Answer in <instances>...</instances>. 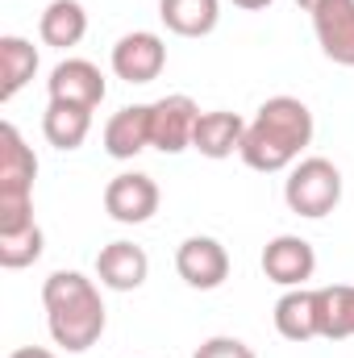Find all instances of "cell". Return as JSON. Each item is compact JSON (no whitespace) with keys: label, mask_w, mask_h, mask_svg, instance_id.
<instances>
[{"label":"cell","mask_w":354,"mask_h":358,"mask_svg":"<svg viewBox=\"0 0 354 358\" xmlns=\"http://www.w3.org/2000/svg\"><path fill=\"white\" fill-rule=\"evenodd\" d=\"M196 121H200V108L192 96H163L150 104V146L163 150V155H183L192 146V134H196Z\"/></svg>","instance_id":"5"},{"label":"cell","mask_w":354,"mask_h":358,"mask_svg":"<svg viewBox=\"0 0 354 358\" xmlns=\"http://www.w3.org/2000/svg\"><path fill=\"white\" fill-rule=\"evenodd\" d=\"M317 338H354V283L317 287Z\"/></svg>","instance_id":"16"},{"label":"cell","mask_w":354,"mask_h":358,"mask_svg":"<svg viewBox=\"0 0 354 358\" xmlns=\"http://www.w3.org/2000/svg\"><path fill=\"white\" fill-rule=\"evenodd\" d=\"M192 358H259L242 338H208Z\"/></svg>","instance_id":"22"},{"label":"cell","mask_w":354,"mask_h":358,"mask_svg":"<svg viewBox=\"0 0 354 358\" xmlns=\"http://www.w3.org/2000/svg\"><path fill=\"white\" fill-rule=\"evenodd\" d=\"M96 275H100V283L113 287V292H138V287L146 283V275H150V259H146V250L134 246V242H108V246L96 255Z\"/></svg>","instance_id":"12"},{"label":"cell","mask_w":354,"mask_h":358,"mask_svg":"<svg viewBox=\"0 0 354 358\" xmlns=\"http://www.w3.org/2000/svg\"><path fill=\"white\" fill-rule=\"evenodd\" d=\"M176 271L187 287L213 292V287H221V283L229 279V255H225V246H221L217 238L196 234V238H183V242H179Z\"/></svg>","instance_id":"8"},{"label":"cell","mask_w":354,"mask_h":358,"mask_svg":"<svg viewBox=\"0 0 354 358\" xmlns=\"http://www.w3.org/2000/svg\"><path fill=\"white\" fill-rule=\"evenodd\" d=\"M34 179L38 159L13 121L0 125V234L34 225Z\"/></svg>","instance_id":"3"},{"label":"cell","mask_w":354,"mask_h":358,"mask_svg":"<svg viewBox=\"0 0 354 358\" xmlns=\"http://www.w3.org/2000/svg\"><path fill=\"white\" fill-rule=\"evenodd\" d=\"M283 200H288V208L296 217L317 221V217H325V213L338 208V200H342V171L330 159H321V155L300 159L292 167L288 183H283Z\"/></svg>","instance_id":"4"},{"label":"cell","mask_w":354,"mask_h":358,"mask_svg":"<svg viewBox=\"0 0 354 358\" xmlns=\"http://www.w3.org/2000/svg\"><path fill=\"white\" fill-rule=\"evenodd\" d=\"M167 67V46L159 34L150 29H134L125 38H117L113 46V76L125 80V84H150L159 80Z\"/></svg>","instance_id":"6"},{"label":"cell","mask_w":354,"mask_h":358,"mask_svg":"<svg viewBox=\"0 0 354 358\" xmlns=\"http://www.w3.org/2000/svg\"><path fill=\"white\" fill-rule=\"evenodd\" d=\"M296 4H300L304 13H313V8H317V4H325V0H296Z\"/></svg>","instance_id":"25"},{"label":"cell","mask_w":354,"mask_h":358,"mask_svg":"<svg viewBox=\"0 0 354 358\" xmlns=\"http://www.w3.org/2000/svg\"><path fill=\"white\" fill-rule=\"evenodd\" d=\"M159 17L179 38H204L221 21V0H159Z\"/></svg>","instance_id":"19"},{"label":"cell","mask_w":354,"mask_h":358,"mask_svg":"<svg viewBox=\"0 0 354 358\" xmlns=\"http://www.w3.org/2000/svg\"><path fill=\"white\" fill-rule=\"evenodd\" d=\"M46 92H50V100L80 104V108H96L108 88H104V76H100L96 63H88V59H63V63L50 71Z\"/></svg>","instance_id":"11"},{"label":"cell","mask_w":354,"mask_h":358,"mask_svg":"<svg viewBox=\"0 0 354 358\" xmlns=\"http://www.w3.org/2000/svg\"><path fill=\"white\" fill-rule=\"evenodd\" d=\"M242 134H246V121L238 113L213 108V113H200L196 134H192V150H200L204 159H229L234 150H242Z\"/></svg>","instance_id":"14"},{"label":"cell","mask_w":354,"mask_h":358,"mask_svg":"<svg viewBox=\"0 0 354 358\" xmlns=\"http://www.w3.org/2000/svg\"><path fill=\"white\" fill-rule=\"evenodd\" d=\"M150 146V104H125L104 125V150L113 159H134Z\"/></svg>","instance_id":"13"},{"label":"cell","mask_w":354,"mask_h":358,"mask_svg":"<svg viewBox=\"0 0 354 358\" xmlns=\"http://www.w3.org/2000/svg\"><path fill=\"white\" fill-rule=\"evenodd\" d=\"M42 304H46V325L55 346L67 355H84L104 334V300L100 287L80 271H55L42 283Z\"/></svg>","instance_id":"2"},{"label":"cell","mask_w":354,"mask_h":358,"mask_svg":"<svg viewBox=\"0 0 354 358\" xmlns=\"http://www.w3.org/2000/svg\"><path fill=\"white\" fill-rule=\"evenodd\" d=\"M104 213L121 225H142L159 213V183L142 171H121L104 187Z\"/></svg>","instance_id":"7"},{"label":"cell","mask_w":354,"mask_h":358,"mask_svg":"<svg viewBox=\"0 0 354 358\" xmlns=\"http://www.w3.org/2000/svg\"><path fill=\"white\" fill-rule=\"evenodd\" d=\"M313 29L338 67H354V0H325L313 8Z\"/></svg>","instance_id":"10"},{"label":"cell","mask_w":354,"mask_h":358,"mask_svg":"<svg viewBox=\"0 0 354 358\" xmlns=\"http://www.w3.org/2000/svg\"><path fill=\"white\" fill-rule=\"evenodd\" d=\"M313 271H317V250L296 234H279L263 246V275L279 287H304Z\"/></svg>","instance_id":"9"},{"label":"cell","mask_w":354,"mask_h":358,"mask_svg":"<svg viewBox=\"0 0 354 358\" xmlns=\"http://www.w3.org/2000/svg\"><path fill=\"white\" fill-rule=\"evenodd\" d=\"M38 34H42V42L55 46V50L80 46L84 34H88V13H84V4H80V0H50V4L42 8Z\"/></svg>","instance_id":"15"},{"label":"cell","mask_w":354,"mask_h":358,"mask_svg":"<svg viewBox=\"0 0 354 358\" xmlns=\"http://www.w3.org/2000/svg\"><path fill=\"white\" fill-rule=\"evenodd\" d=\"M34 71H38L34 42H25L17 34H4L0 38V100H13L17 92L34 80Z\"/></svg>","instance_id":"20"},{"label":"cell","mask_w":354,"mask_h":358,"mask_svg":"<svg viewBox=\"0 0 354 358\" xmlns=\"http://www.w3.org/2000/svg\"><path fill=\"white\" fill-rule=\"evenodd\" d=\"M234 4H238V8H250V13H255V8H267L271 0H234Z\"/></svg>","instance_id":"24"},{"label":"cell","mask_w":354,"mask_h":358,"mask_svg":"<svg viewBox=\"0 0 354 358\" xmlns=\"http://www.w3.org/2000/svg\"><path fill=\"white\" fill-rule=\"evenodd\" d=\"M313 142V113L296 96H271L259 104L255 121L242 134V163L250 171H283Z\"/></svg>","instance_id":"1"},{"label":"cell","mask_w":354,"mask_h":358,"mask_svg":"<svg viewBox=\"0 0 354 358\" xmlns=\"http://www.w3.org/2000/svg\"><path fill=\"white\" fill-rule=\"evenodd\" d=\"M8 358H59V355H50V350H42V346H21V350H13Z\"/></svg>","instance_id":"23"},{"label":"cell","mask_w":354,"mask_h":358,"mask_svg":"<svg viewBox=\"0 0 354 358\" xmlns=\"http://www.w3.org/2000/svg\"><path fill=\"white\" fill-rule=\"evenodd\" d=\"M42 134H46V142L59 146V150H80L92 134V108L50 100L46 113H42Z\"/></svg>","instance_id":"18"},{"label":"cell","mask_w":354,"mask_h":358,"mask_svg":"<svg viewBox=\"0 0 354 358\" xmlns=\"http://www.w3.org/2000/svg\"><path fill=\"white\" fill-rule=\"evenodd\" d=\"M275 329L288 342H309L317 338V292L309 287H288L275 304Z\"/></svg>","instance_id":"17"},{"label":"cell","mask_w":354,"mask_h":358,"mask_svg":"<svg viewBox=\"0 0 354 358\" xmlns=\"http://www.w3.org/2000/svg\"><path fill=\"white\" fill-rule=\"evenodd\" d=\"M38 259H42V229H38V221L17 229V234H0V267L21 271L29 263H38Z\"/></svg>","instance_id":"21"}]
</instances>
